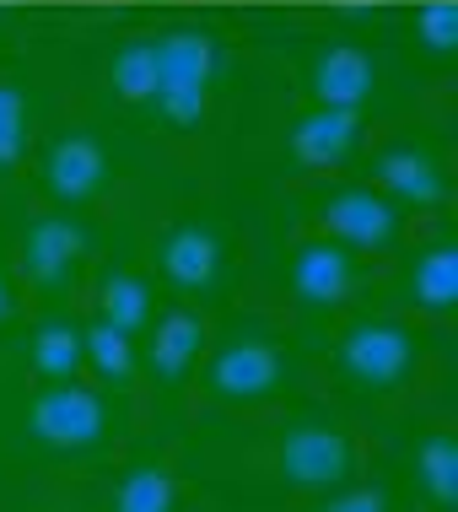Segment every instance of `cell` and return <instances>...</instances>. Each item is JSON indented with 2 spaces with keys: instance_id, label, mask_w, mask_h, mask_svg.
Here are the masks:
<instances>
[{
  "instance_id": "obj_13",
  "label": "cell",
  "mask_w": 458,
  "mask_h": 512,
  "mask_svg": "<svg viewBox=\"0 0 458 512\" xmlns=\"http://www.w3.org/2000/svg\"><path fill=\"white\" fill-rule=\"evenodd\" d=\"M286 146H291V157H297L302 168H318V173L340 168V162H351V151L362 146V114H356V108L308 103V108H297V119H291Z\"/></svg>"
},
{
  "instance_id": "obj_8",
  "label": "cell",
  "mask_w": 458,
  "mask_h": 512,
  "mask_svg": "<svg viewBox=\"0 0 458 512\" xmlns=\"http://www.w3.org/2000/svg\"><path fill=\"white\" fill-rule=\"evenodd\" d=\"M151 259H157V275L173 286V292H211L221 281V265H227V243H221V232L211 221H178L157 238L151 248Z\"/></svg>"
},
{
  "instance_id": "obj_16",
  "label": "cell",
  "mask_w": 458,
  "mask_h": 512,
  "mask_svg": "<svg viewBox=\"0 0 458 512\" xmlns=\"http://www.w3.org/2000/svg\"><path fill=\"white\" fill-rule=\"evenodd\" d=\"M81 351H87V372L103 389H135V378H141V345H135V335L92 318V324H81Z\"/></svg>"
},
{
  "instance_id": "obj_3",
  "label": "cell",
  "mask_w": 458,
  "mask_h": 512,
  "mask_svg": "<svg viewBox=\"0 0 458 512\" xmlns=\"http://www.w3.org/2000/svg\"><path fill=\"white\" fill-rule=\"evenodd\" d=\"M335 367L351 389L362 394H394L405 389L421 367V335L405 324V318H356L351 329L335 345Z\"/></svg>"
},
{
  "instance_id": "obj_25",
  "label": "cell",
  "mask_w": 458,
  "mask_h": 512,
  "mask_svg": "<svg viewBox=\"0 0 458 512\" xmlns=\"http://www.w3.org/2000/svg\"><path fill=\"white\" fill-rule=\"evenodd\" d=\"M17 318V281H11V270L0 265V324H11Z\"/></svg>"
},
{
  "instance_id": "obj_5",
  "label": "cell",
  "mask_w": 458,
  "mask_h": 512,
  "mask_svg": "<svg viewBox=\"0 0 458 512\" xmlns=\"http://www.w3.org/2000/svg\"><path fill=\"white\" fill-rule=\"evenodd\" d=\"M281 389H286V362L259 335H238L216 345L211 367H205V399L211 405H265Z\"/></svg>"
},
{
  "instance_id": "obj_19",
  "label": "cell",
  "mask_w": 458,
  "mask_h": 512,
  "mask_svg": "<svg viewBox=\"0 0 458 512\" xmlns=\"http://www.w3.org/2000/svg\"><path fill=\"white\" fill-rule=\"evenodd\" d=\"M27 362L44 383H71L87 372V351H81V324L71 318H54V324H38L33 340H27Z\"/></svg>"
},
{
  "instance_id": "obj_12",
  "label": "cell",
  "mask_w": 458,
  "mask_h": 512,
  "mask_svg": "<svg viewBox=\"0 0 458 512\" xmlns=\"http://www.w3.org/2000/svg\"><path fill=\"white\" fill-rule=\"evenodd\" d=\"M372 184L399 211H437L448 200V168L432 146H388L372 162Z\"/></svg>"
},
{
  "instance_id": "obj_22",
  "label": "cell",
  "mask_w": 458,
  "mask_h": 512,
  "mask_svg": "<svg viewBox=\"0 0 458 512\" xmlns=\"http://www.w3.org/2000/svg\"><path fill=\"white\" fill-rule=\"evenodd\" d=\"M27 135H33V108L17 81H0V173H11L27 157Z\"/></svg>"
},
{
  "instance_id": "obj_15",
  "label": "cell",
  "mask_w": 458,
  "mask_h": 512,
  "mask_svg": "<svg viewBox=\"0 0 458 512\" xmlns=\"http://www.w3.org/2000/svg\"><path fill=\"white\" fill-rule=\"evenodd\" d=\"M405 297L421 313H453V302H458V243L453 238H432L410 254Z\"/></svg>"
},
{
  "instance_id": "obj_18",
  "label": "cell",
  "mask_w": 458,
  "mask_h": 512,
  "mask_svg": "<svg viewBox=\"0 0 458 512\" xmlns=\"http://www.w3.org/2000/svg\"><path fill=\"white\" fill-rule=\"evenodd\" d=\"M97 318L124 329V335L151 329V318H157V292H151V281L135 270H103V281H97Z\"/></svg>"
},
{
  "instance_id": "obj_17",
  "label": "cell",
  "mask_w": 458,
  "mask_h": 512,
  "mask_svg": "<svg viewBox=\"0 0 458 512\" xmlns=\"http://www.w3.org/2000/svg\"><path fill=\"white\" fill-rule=\"evenodd\" d=\"M410 480H415V496L432 512L453 507V496H458V442H453V432H426L415 442Z\"/></svg>"
},
{
  "instance_id": "obj_4",
  "label": "cell",
  "mask_w": 458,
  "mask_h": 512,
  "mask_svg": "<svg viewBox=\"0 0 458 512\" xmlns=\"http://www.w3.org/2000/svg\"><path fill=\"white\" fill-rule=\"evenodd\" d=\"M27 432L54 453H92L108 437V399L81 378L44 383L27 399Z\"/></svg>"
},
{
  "instance_id": "obj_11",
  "label": "cell",
  "mask_w": 458,
  "mask_h": 512,
  "mask_svg": "<svg viewBox=\"0 0 458 512\" xmlns=\"http://www.w3.org/2000/svg\"><path fill=\"white\" fill-rule=\"evenodd\" d=\"M151 340H146V356H141V372L157 389H168L178 394L189 383V372L200 367V356H205V345H211V324H205L194 308H173V313H162V318H151Z\"/></svg>"
},
{
  "instance_id": "obj_7",
  "label": "cell",
  "mask_w": 458,
  "mask_h": 512,
  "mask_svg": "<svg viewBox=\"0 0 458 512\" xmlns=\"http://www.w3.org/2000/svg\"><path fill=\"white\" fill-rule=\"evenodd\" d=\"M87 265V232L71 216H38L22 232V275L44 297H65Z\"/></svg>"
},
{
  "instance_id": "obj_24",
  "label": "cell",
  "mask_w": 458,
  "mask_h": 512,
  "mask_svg": "<svg viewBox=\"0 0 458 512\" xmlns=\"http://www.w3.org/2000/svg\"><path fill=\"white\" fill-rule=\"evenodd\" d=\"M313 512H388V496L378 486H340V491H324V502Z\"/></svg>"
},
{
  "instance_id": "obj_20",
  "label": "cell",
  "mask_w": 458,
  "mask_h": 512,
  "mask_svg": "<svg viewBox=\"0 0 458 512\" xmlns=\"http://www.w3.org/2000/svg\"><path fill=\"white\" fill-rule=\"evenodd\" d=\"M108 512H178V480L162 459H141L108 491Z\"/></svg>"
},
{
  "instance_id": "obj_6",
  "label": "cell",
  "mask_w": 458,
  "mask_h": 512,
  "mask_svg": "<svg viewBox=\"0 0 458 512\" xmlns=\"http://www.w3.org/2000/svg\"><path fill=\"white\" fill-rule=\"evenodd\" d=\"M286 281L308 308H335V302H345L356 286H362V259H356V248H345V243L318 232V238L291 243Z\"/></svg>"
},
{
  "instance_id": "obj_21",
  "label": "cell",
  "mask_w": 458,
  "mask_h": 512,
  "mask_svg": "<svg viewBox=\"0 0 458 512\" xmlns=\"http://www.w3.org/2000/svg\"><path fill=\"white\" fill-rule=\"evenodd\" d=\"M108 92L130 108L151 103V92H157V44H151V33L130 38V44H119L108 54Z\"/></svg>"
},
{
  "instance_id": "obj_1",
  "label": "cell",
  "mask_w": 458,
  "mask_h": 512,
  "mask_svg": "<svg viewBox=\"0 0 458 512\" xmlns=\"http://www.w3.org/2000/svg\"><path fill=\"white\" fill-rule=\"evenodd\" d=\"M157 44V92H151V119L168 130H194L211 114V92L221 76V44L211 27H168L151 33Z\"/></svg>"
},
{
  "instance_id": "obj_14",
  "label": "cell",
  "mask_w": 458,
  "mask_h": 512,
  "mask_svg": "<svg viewBox=\"0 0 458 512\" xmlns=\"http://www.w3.org/2000/svg\"><path fill=\"white\" fill-rule=\"evenodd\" d=\"M378 98V65L367 49L356 44H329L308 60V103L329 108H356L367 114V103Z\"/></svg>"
},
{
  "instance_id": "obj_9",
  "label": "cell",
  "mask_w": 458,
  "mask_h": 512,
  "mask_svg": "<svg viewBox=\"0 0 458 512\" xmlns=\"http://www.w3.org/2000/svg\"><path fill=\"white\" fill-rule=\"evenodd\" d=\"M318 227H324V238H335L345 248H388L399 238V227H405V216H399L394 200H383L378 189L367 184H351V189H335V195L318 200Z\"/></svg>"
},
{
  "instance_id": "obj_10",
  "label": "cell",
  "mask_w": 458,
  "mask_h": 512,
  "mask_svg": "<svg viewBox=\"0 0 458 512\" xmlns=\"http://www.w3.org/2000/svg\"><path fill=\"white\" fill-rule=\"evenodd\" d=\"M108 173H114L108 168V146L87 130L60 135V141L44 151V162H38V184H44V195L60 200V205L97 200L108 189Z\"/></svg>"
},
{
  "instance_id": "obj_2",
  "label": "cell",
  "mask_w": 458,
  "mask_h": 512,
  "mask_svg": "<svg viewBox=\"0 0 458 512\" xmlns=\"http://www.w3.org/2000/svg\"><path fill=\"white\" fill-rule=\"evenodd\" d=\"M275 469L297 491H340L362 469V448H356V437L340 421L302 410L275 432Z\"/></svg>"
},
{
  "instance_id": "obj_23",
  "label": "cell",
  "mask_w": 458,
  "mask_h": 512,
  "mask_svg": "<svg viewBox=\"0 0 458 512\" xmlns=\"http://www.w3.org/2000/svg\"><path fill=\"white\" fill-rule=\"evenodd\" d=\"M410 33L432 60H448V54L458 49V6L453 0H421L415 17H410Z\"/></svg>"
}]
</instances>
